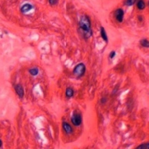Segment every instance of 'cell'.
Segmentation results:
<instances>
[{
	"label": "cell",
	"mask_w": 149,
	"mask_h": 149,
	"mask_svg": "<svg viewBox=\"0 0 149 149\" xmlns=\"http://www.w3.org/2000/svg\"><path fill=\"white\" fill-rule=\"evenodd\" d=\"M136 2V0H126L125 2V5L127 6H132L134 4V3Z\"/></svg>",
	"instance_id": "4fadbf2b"
},
{
	"label": "cell",
	"mask_w": 149,
	"mask_h": 149,
	"mask_svg": "<svg viewBox=\"0 0 149 149\" xmlns=\"http://www.w3.org/2000/svg\"><path fill=\"white\" fill-rule=\"evenodd\" d=\"M140 45L145 48H149V42L147 39H142L140 41Z\"/></svg>",
	"instance_id": "8fae6325"
},
{
	"label": "cell",
	"mask_w": 149,
	"mask_h": 149,
	"mask_svg": "<svg viewBox=\"0 0 149 149\" xmlns=\"http://www.w3.org/2000/svg\"><path fill=\"white\" fill-rule=\"evenodd\" d=\"M71 121L73 123L74 125L75 126H79L82 123V119L81 115L77 113H74L72 115V118H71Z\"/></svg>",
	"instance_id": "3957f363"
},
{
	"label": "cell",
	"mask_w": 149,
	"mask_h": 149,
	"mask_svg": "<svg viewBox=\"0 0 149 149\" xmlns=\"http://www.w3.org/2000/svg\"><path fill=\"white\" fill-rule=\"evenodd\" d=\"M115 55H116L115 51H114V50H113V51H112V52H111V53H110L109 56L110 59H113L115 56Z\"/></svg>",
	"instance_id": "2e32d148"
},
{
	"label": "cell",
	"mask_w": 149,
	"mask_h": 149,
	"mask_svg": "<svg viewBox=\"0 0 149 149\" xmlns=\"http://www.w3.org/2000/svg\"><path fill=\"white\" fill-rule=\"evenodd\" d=\"M33 9V6L32 5L29 4V3H26V4H24L21 7V11L23 13H27V12H29Z\"/></svg>",
	"instance_id": "52a82bcc"
},
{
	"label": "cell",
	"mask_w": 149,
	"mask_h": 149,
	"mask_svg": "<svg viewBox=\"0 0 149 149\" xmlns=\"http://www.w3.org/2000/svg\"><path fill=\"white\" fill-rule=\"evenodd\" d=\"M79 31L84 39H88L92 36V30L91 27V21L88 15H82L78 23Z\"/></svg>",
	"instance_id": "6da1fadb"
},
{
	"label": "cell",
	"mask_w": 149,
	"mask_h": 149,
	"mask_svg": "<svg viewBox=\"0 0 149 149\" xmlns=\"http://www.w3.org/2000/svg\"><path fill=\"white\" fill-rule=\"evenodd\" d=\"M149 148V144L148 143H144V144H142V145H139V146H138L137 147V148H139V149H148Z\"/></svg>",
	"instance_id": "5bb4252c"
},
{
	"label": "cell",
	"mask_w": 149,
	"mask_h": 149,
	"mask_svg": "<svg viewBox=\"0 0 149 149\" xmlns=\"http://www.w3.org/2000/svg\"><path fill=\"white\" fill-rule=\"evenodd\" d=\"M137 6V8L139 10H143L146 8V4H145V2L143 0H139Z\"/></svg>",
	"instance_id": "9c48e42d"
},
{
	"label": "cell",
	"mask_w": 149,
	"mask_h": 149,
	"mask_svg": "<svg viewBox=\"0 0 149 149\" xmlns=\"http://www.w3.org/2000/svg\"><path fill=\"white\" fill-rule=\"evenodd\" d=\"M2 146V141L1 140H0V147Z\"/></svg>",
	"instance_id": "d6986e66"
},
{
	"label": "cell",
	"mask_w": 149,
	"mask_h": 149,
	"mask_svg": "<svg viewBox=\"0 0 149 149\" xmlns=\"http://www.w3.org/2000/svg\"><path fill=\"white\" fill-rule=\"evenodd\" d=\"M29 72L30 74L32 75V76H37L38 74V69L37 68H32L29 69Z\"/></svg>",
	"instance_id": "7c38bea8"
},
{
	"label": "cell",
	"mask_w": 149,
	"mask_h": 149,
	"mask_svg": "<svg viewBox=\"0 0 149 149\" xmlns=\"http://www.w3.org/2000/svg\"><path fill=\"white\" fill-rule=\"evenodd\" d=\"M62 127L63 129L64 130V131L66 132V134H70L73 133V129H72V127H71L68 123H66V122H64L62 124Z\"/></svg>",
	"instance_id": "8992f818"
},
{
	"label": "cell",
	"mask_w": 149,
	"mask_h": 149,
	"mask_svg": "<svg viewBox=\"0 0 149 149\" xmlns=\"http://www.w3.org/2000/svg\"><path fill=\"white\" fill-rule=\"evenodd\" d=\"M100 34H101V37L104 41L106 42H108V37H107V33H106V31H105V29H104L103 27H101V30H100Z\"/></svg>",
	"instance_id": "ba28073f"
},
{
	"label": "cell",
	"mask_w": 149,
	"mask_h": 149,
	"mask_svg": "<svg viewBox=\"0 0 149 149\" xmlns=\"http://www.w3.org/2000/svg\"><path fill=\"white\" fill-rule=\"evenodd\" d=\"M138 19H139L140 21H142V18L141 15H139V16H138Z\"/></svg>",
	"instance_id": "ac0fdd59"
},
{
	"label": "cell",
	"mask_w": 149,
	"mask_h": 149,
	"mask_svg": "<svg viewBox=\"0 0 149 149\" xmlns=\"http://www.w3.org/2000/svg\"><path fill=\"white\" fill-rule=\"evenodd\" d=\"M74 95V90L72 88H68L66 90V95L67 98H72Z\"/></svg>",
	"instance_id": "30bf717a"
},
{
	"label": "cell",
	"mask_w": 149,
	"mask_h": 149,
	"mask_svg": "<svg viewBox=\"0 0 149 149\" xmlns=\"http://www.w3.org/2000/svg\"><path fill=\"white\" fill-rule=\"evenodd\" d=\"M15 92H16L17 94L19 95L20 98H23L24 96V89L23 86L20 84H17L15 86Z\"/></svg>",
	"instance_id": "5b68a950"
},
{
	"label": "cell",
	"mask_w": 149,
	"mask_h": 149,
	"mask_svg": "<svg viewBox=\"0 0 149 149\" xmlns=\"http://www.w3.org/2000/svg\"><path fill=\"white\" fill-rule=\"evenodd\" d=\"M86 72V66L83 63H80L75 66L73 73L77 77H80L83 76Z\"/></svg>",
	"instance_id": "7a4b0ae2"
},
{
	"label": "cell",
	"mask_w": 149,
	"mask_h": 149,
	"mask_svg": "<svg viewBox=\"0 0 149 149\" xmlns=\"http://www.w3.org/2000/svg\"><path fill=\"white\" fill-rule=\"evenodd\" d=\"M48 2H49L50 5H55L58 3L59 2V0H48Z\"/></svg>",
	"instance_id": "9a60e30c"
},
{
	"label": "cell",
	"mask_w": 149,
	"mask_h": 149,
	"mask_svg": "<svg viewBox=\"0 0 149 149\" xmlns=\"http://www.w3.org/2000/svg\"><path fill=\"white\" fill-rule=\"evenodd\" d=\"M100 102H101V104L105 103L107 102V99H106V98H101V100H100Z\"/></svg>",
	"instance_id": "e0dca14e"
},
{
	"label": "cell",
	"mask_w": 149,
	"mask_h": 149,
	"mask_svg": "<svg viewBox=\"0 0 149 149\" xmlns=\"http://www.w3.org/2000/svg\"><path fill=\"white\" fill-rule=\"evenodd\" d=\"M115 17L119 23H122L124 17V11L122 9H117L115 12Z\"/></svg>",
	"instance_id": "277c9868"
}]
</instances>
